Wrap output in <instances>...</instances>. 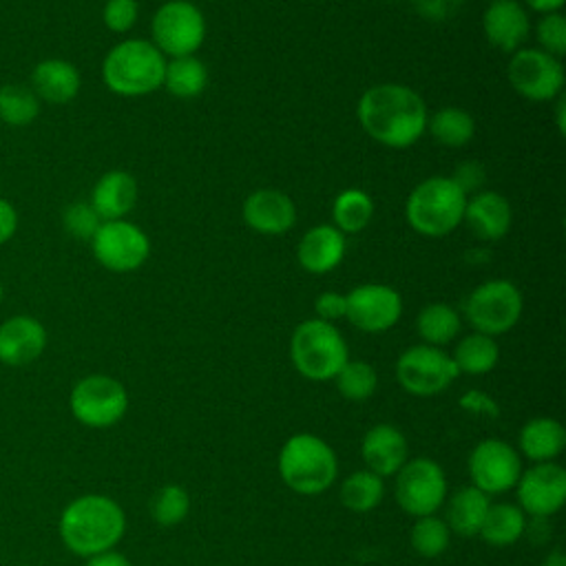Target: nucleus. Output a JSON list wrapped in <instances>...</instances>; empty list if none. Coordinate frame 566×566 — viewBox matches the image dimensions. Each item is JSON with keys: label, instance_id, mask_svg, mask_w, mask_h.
<instances>
[{"label": "nucleus", "instance_id": "e433bc0d", "mask_svg": "<svg viewBox=\"0 0 566 566\" xmlns=\"http://www.w3.org/2000/svg\"><path fill=\"white\" fill-rule=\"evenodd\" d=\"M150 511H153V520L157 524L175 526L188 515L190 495L186 493V489H181L177 484H168L155 493Z\"/></svg>", "mask_w": 566, "mask_h": 566}, {"label": "nucleus", "instance_id": "a878e982", "mask_svg": "<svg viewBox=\"0 0 566 566\" xmlns=\"http://www.w3.org/2000/svg\"><path fill=\"white\" fill-rule=\"evenodd\" d=\"M489 506H491L489 495L482 493L480 489H475L473 484L455 491L449 500V506H447V526H449V531H453L458 535H464V537L478 535Z\"/></svg>", "mask_w": 566, "mask_h": 566}, {"label": "nucleus", "instance_id": "6ab92c4d", "mask_svg": "<svg viewBox=\"0 0 566 566\" xmlns=\"http://www.w3.org/2000/svg\"><path fill=\"white\" fill-rule=\"evenodd\" d=\"M46 347L44 325L27 314L9 316L0 323V363L22 367L40 358Z\"/></svg>", "mask_w": 566, "mask_h": 566}, {"label": "nucleus", "instance_id": "37998d69", "mask_svg": "<svg viewBox=\"0 0 566 566\" xmlns=\"http://www.w3.org/2000/svg\"><path fill=\"white\" fill-rule=\"evenodd\" d=\"M314 310H316V318L321 321H327V323H334L338 318H345V310H347V301H345V294H338V292H323L316 296L314 301Z\"/></svg>", "mask_w": 566, "mask_h": 566}, {"label": "nucleus", "instance_id": "f257e3e1", "mask_svg": "<svg viewBox=\"0 0 566 566\" xmlns=\"http://www.w3.org/2000/svg\"><path fill=\"white\" fill-rule=\"evenodd\" d=\"M363 130L389 148H409L427 130L429 111L420 93L405 84L369 86L356 106Z\"/></svg>", "mask_w": 566, "mask_h": 566}, {"label": "nucleus", "instance_id": "ddd939ff", "mask_svg": "<svg viewBox=\"0 0 566 566\" xmlns=\"http://www.w3.org/2000/svg\"><path fill=\"white\" fill-rule=\"evenodd\" d=\"M396 502L413 517L433 515L447 495V478L442 467L431 458H416L396 473Z\"/></svg>", "mask_w": 566, "mask_h": 566}, {"label": "nucleus", "instance_id": "393cba45", "mask_svg": "<svg viewBox=\"0 0 566 566\" xmlns=\"http://www.w3.org/2000/svg\"><path fill=\"white\" fill-rule=\"evenodd\" d=\"M566 431L555 418H533L520 431V449L535 462H551L562 453Z\"/></svg>", "mask_w": 566, "mask_h": 566}, {"label": "nucleus", "instance_id": "a18cd8bd", "mask_svg": "<svg viewBox=\"0 0 566 566\" xmlns=\"http://www.w3.org/2000/svg\"><path fill=\"white\" fill-rule=\"evenodd\" d=\"M86 566H130V562L122 553L104 551V553H97V555L88 557Z\"/></svg>", "mask_w": 566, "mask_h": 566}, {"label": "nucleus", "instance_id": "39448f33", "mask_svg": "<svg viewBox=\"0 0 566 566\" xmlns=\"http://www.w3.org/2000/svg\"><path fill=\"white\" fill-rule=\"evenodd\" d=\"M338 473L334 449L318 436L296 433L279 453L281 480L301 495H318L327 491Z\"/></svg>", "mask_w": 566, "mask_h": 566}, {"label": "nucleus", "instance_id": "bb28decb", "mask_svg": "<svg viewBox=\"0 0 566 566\" xmlns=\"http://www.w3.org/2000/svg\"><path fill=\"white\" fill-rule=\"evenodd\" d=\"M161 86L177 99H192L208 86V69L197 55L170 57L166 60Z\"/></svg>", "mask_w": 566, "mask_h": 566}, {"label": "nucleus", "instance_id": "49530a36", "mask_svg": "<svg viewBox=\"0 0 566 566\" xmlns=\"http://www.w3.org/2000/svg\"><path fill=\"white\" fill-rule=\"evenodd\" d=\"M566 0H524V7L535 11V13H557L562 7H564Z\"/></svg>", "mask_w": 566, "mask_h": 566}, {"label": "nucleus", "instance_id": "f8f14e48", "mask_svg": "<svg viewBox=\"0 0 566 566\" xmlns=\"http://www.w3.org/2000/svg\"><path fill=\"white\" fill-rule=\"evenodd\" d=\"M91 250L102 268L124 274L146 263L150 256V239L139 226L126 219L102 221L91 239Z\"/></svg>", "mask_w": 566, "mask_h": 566}, {"label": "nucleus", "instance_id": "9b49d317", "mask_svg": "<svg viewBox=\"0 0 566 566\" xmlns=\"http://www.w3.org/2000/svg\"><path fill=\"white\" fill-rule=\"evenodd\" d=\"M458 374L449 354L424 343L405 349L396 360V378L400 387L413 396H436L444 391Z\"/></svg>", "mask_w": 566, "mask_h": 566}, {"label": "nucleus", "instance_id": "f704fd0d", "mask_svg": "<svg viewBox=\"0 0 566 566\" xmlns=\"http://www.w3.org/2000/svg\"><path fill=\"white\" fill-rule=\"evenodd\" d=\"M336 389L347 400H365L376 391V369L365 360H347L336 374Z\"/></svg>", "mask_w": 566, "mask_h": 566}, {"label": "nucleus", "instance_id": "a19ab883", "mask_svg": "<svg viewBox=\"0 0 566 566\" xmlns=\"http://www.w3.org/2000/svg\"><path fill=\"white\" fill-rule=\"evenodd\" d=\"M453 184L467 195H475L482 190L484 181H486V172H484V166L480 161H460L451 175Z\"/></svg>", "mask_w": 566, "mask_h": 566}, {"label": "nucleus", "instance_id": "2f4dec72", "mask_svg": "<svg viewBox=\"0 0 566 566\" xmlns=\"http://www.w3.org/2000/svg\"><path fill=\"white\" fill-rule=\"evenodd\" d=\"M524 526L522 509L513 504H491L480 526V535L493 546H509L522 537Z\"/></svg>", "mask_w": 566, "mask_h": 566}, {"label": "nucleus", "instance_id": "c9c22d12", "mask_svg": "<svg viewBox=\"0 0 566 566\" xmlns=\"http://www.w3.org/2000/svg\"><path fill=\"white\" fill-rule=\"evenodd\" d=\"M451 531L444 520L436 515L418 517L411 528V546L422 557H438L449 546Z\"/></svg>", "mask_w": 566, "mask_h": 566}, {"label": "nucleus", "instance_id": "c756f323", "mask_svg": "<svg viewBox=\"0 0 566 566\" xmlns=\"http://www.w3.org/2000/svg\"><path fill=\"white\" fill-rule=\"evenodd\" d=\"M451 358H453L458 371L469 374V376H480V374L491 371L497 365L500 347L493 336L473 332L455 345Z\"/></svg>", "mask_w": 566, "mask_h": 566}, {"label": "nucleus", "instance_id": "1a4fd4ad", "mask_svg": "<svg viewBox=\"0 0 566 566\" xmlns=\"http://www.w3.org/2000/svg\"><path fill=\"white\" fill-rule=\"evenodd\" d=\"M506 77L515 93L531 102H553L564 91V66L542 49H517L511 53Z\"/></svg>", "mask_w": 566, "mask_h": 566}, {"label": "nucleus", "instance_id": "f3484780", "mask_svg": "<svg viewBox=\"0 0 566 566\" xmlns=\"http://www.w3.org/2000/svg\"><path fill=\"white\" fill-rule=\"evenodd\" d=\"M482 29L491 46L515 53L531 33L528 11L517 0H493L482 15Z\"/></svg>", "mask_w": 566, "mask_h": 566}, {"label": "nucleus", "instance_id": "a211bd4d", "mask_svg": "<svg viewBox=\"0 0 566 566\" xmlns=\"http://www.w3.org/2000/svg\"><path fill=\"white\" fill-rule=\"evenodd\" d=\"M241 214L245 226L259 234H283L296 223L294 201L274 188H261L248 195Z\"/></svg>", "mask_w": 566, "mask_h": 566}, {"label": "nucleus", "instance_id": "7c9ffc66", "mask_svg": "<svg viewBox=\"0 0 566 566\" xmlns=\"http://www.w3.org/2000/svg\"><path fill=\"white\" fill-rule=\"evenodd\" d=\"M374 217V201L360 188H347L336 195L332 203V226L338 228L343 234L360 232L369 226Z\"/></svg>", "mask_w": 566, "mask_h": 566}, {"label": "nucleus", "instance_id": "0eeeda50", "mask_svg": "<svg viewBox=\"0 0 566 566\" xmlns=\"http://www.w3.org/2000/svg\"><path fill=\"white\" fill-rule=\"evenodd\" d=\"M522 292L506 279H491L471 290L464 301L469 325L486 336H500L513 329L522 316Z\"/></svg>", "mask_w": 566, "mask_h": 566}, {"label": "nucleus", "instance_id": "6e6552de", "mask_svg": "<svg viewBox=\"0 0 566 566\" xmlns=\"http://www.w3.org/2000/svg\"><path fill=\"white\" fill-rule=\"evenodd\" d=\"M150 35L164 55H195L206 40V18L190 0H168L155 11Z\"/></svg>", "mask_w": 566, "mask_h": 566}, {"label": "nucleus", "instance_id": "2eb2a0df", "mask_svg": "<svg viewBox=\"0 0 566 566\" xmlns=\"http://www.w3.org/2000/svg\"><path fill=\"white\" fill-rule=\"evenodd\" d=\"M469 475L473 486L482 493H504L513 489L522 475L520 455L504 440H482L469 455Z\"/></svg>", "mask_w": 566, "mask_h": 566}, {"label": "nucleus", "instance_id": "5701e85b", "mask_svg": "<svg viewBox=\"0 0 566 566\" xmlns=\"http://www.w3.org/2000/svg\"><path fill=\"white\" fill-rule=\"evenodd\" d=\"M139 186L137 179L126 170H108L104 172L91 192L88 203L99 214L102 221L124 219L137 203Z\"/></svg>", "mask_w": 566, "mask_h": 566}, {"label": "nucleus", "instance_id": "f03ea898", "mask_svg": "<svg viewBox=\"0 0 566 566\" xmlns=\"http://www.w3.org/2000/svg\"><path fill=\"white\" fill-rule=\"evenodd\" d=\"M126 517L122 506L106 495H82L60 517V537L66 548L82 557L111 551L124 535Z\"/></svg>", "mask_w": 566, "mask_h": 566}, {"label": "nucleus", "instance_id": "ea45409f", "mask_svg": "<svg viewBox=\"0 0 566 566\" xmlns=\"http://www.w3.org/2000/svg\"><path fill=\"white\" fill-rule=\"evenodd\" d=\"M137 18H139L137 0H106L102 9V20L113 33L130 31Z\"/></svg>", "mask_w": 566, "mask_h": 566}, {"label": "nucleus", "instance_id": "c85d7f7f", "mask_svg": "<svg viewBox=\"0 0 566 566\" xmlns=\"http://www.w3.org/2000/svg\"><path fill=\"white\" fill-rule=\"evenodd\" d=\"M462 327L460 314L449 303H429L418 312L416 332L424 340V345H447L451 343Z\"/></svg>", "mask_w": 566, "mask_h": 566}, {"label": "nucleus", "instance_id": "b1692460", "mask_svg": "<svg viewBox=\"0 0 566 566\" xmlns=\"http://www.w3.org/2000/svg\"><path fill=\"white\" fill-rule=\"evenodd\" d=\"M363 460L367 471L387 478L400 471L407 462V438L394 424H376L371 427L360 444Z\"/></svg>", "mask_w": 566, "mask_h": 566}, {"label": "nucleus", "instance_id": "09e8293b", "mask_svg": "<svg viewBox=\"0 0 566 566\" xmlns=\"http://www.w3.org/2000/svg\"><path fill=\"white\" fill-rule=\"evenodd\" d=\"M2 296H4V285H2V279H0V303H2Z\"/></svg>", "mask_w": 566, "mask_h": 566}, {"label": "nucleus", "instance_id": "412c9836", "mask_svg": "<svg viewBox=\"0 0 566 566\" xmlns=\"http://www.w3.org/2000/svg\"><path fill=\"white\" fill-rule=\"evenodd\" d=\"M29 86L40 102L69 104L82 88V75L73 62L62 57H46L33 66Z\"/></svg>", "mask_w": 566, "mask_h": 566}, {"label": "nucleus", "instance_id": "20e7f679", "mask_svg": "<svg viewBox=\"0 0 566 566\" xmlns=\"http://www.w3.org/2000/svg\"><path fill=\"white\" fill-rule=\"evenodd\" d=\"M467 195L451 177H429L413 186L405 203L407 223L422 237H444L453 232L464 217Z\"/></svg>", "mask_w": 566, "mask_h": 566}, {"label": "nucleus", "instance_id": "cd10ccee", "mask_svg": "<svg viewBox=\"0 0 566 566\" xmlns=\"http://www.w3.org/2000/svg\"><path fill=\"white\" fill-rule=\"evenodd\" d=\"M427 130L431 137L447 146V148H460L467 146L475 135V119L469 111L458 106H447L429 115Z\"/></svg>", "mask_w": 566, "mask_h": 566}, {"label": "nucleus", "instance_id": "4be33fe9", "mask_svg": "<svg viewBox=\"0 0 566 566\" xmlns=\"http://www.w3.org/2000/svg\"><path fill=\"white\" fill-rule=\"evenodd\" d=\"M345 250V234L332 223H321L303 234L296 248V259L305 272L325 274L340 265Z\"/></svg>", "mask_w": 566, "mask_h": 566}, {"label": "nucleus", "instance_id": "58836bf2", "mask_svg": "<svg viewBox=\"0 0 566 566\" xmlns=\"http://www.w3.org/2000/svg\"><path fill=\"white\" fill-rule=\"evenodd\" d=\"M537 42L539 49L551 53L553 57H562L566 53V18L557 11V13H546L539 22H537Z\"/></svg>", "mask_w": 566, "mask_h": 566}, {"label": "nucleus", "instance_id": "4c0bfd02", "mask_svg": "<svg viewBox=\"0 0 566 566\" xmlns=\"http://www.w3.org/2000/svg\"><path fill=\"white\" fill-rule=\"evenodd\" d=\"M62 226L66 234H71L77 241H91L102 226L99 214L93 210L88 201H73L62 212Z\"/></svg>", "mask_w": 566, "mask_h": 566}, {"label": "nucleus", "instance_id": "aec40b11", "mask_svg": "<svg viewBox=\"0 0 566 566\" xmlns=\"http://www.w3.org/2000/svg\"><path fill=\"white\" fill-rule=\"evenodd\" d=\"M462 221L482 241H500L513 223V210L504 195L495 190H480L467 197Z\"/></svg>", "mask_w": 566, "mask_h": 566}, {"label": "nucleus", "instance_id": "473e14b6", "mask_svg": "<svg viewBox=\"0 0 566 566\" xmlns=\"http://www.w3.org/2000/svg\"><path fill=\"white\" fill-rule=\"evenodd\" d=\"M42 102L27 84L9 82L0 86V122L9 126H29L38 119Z\"/></svg>", "mask_w": 566, "mask_h": 566}, {"label": "nucleus", "instance_id": "79ce46f5", "mask_svg": "<svg viewBox=\"0 0 566 566\" xmlns=\"http://www.w3.org/2000/svg\"><path fill=\"white\" fill-rule=\"evenodd\" d=\"M409 2L418 15L440 22V20H449L451 15H455L464 0H409Z\"/></svg>", "mask_w": 566, "mask_h": 566}, {"label": "nucleus", "instance_id": "7ed1b4c3", "mask_svg": "<svg viewBox=\"0 0 566 566\" xmlns=\"http://www.w3.org/2000/svg\"><path fill=\"white\" fill-rule=\"evenodd\" d=\"M166 55L142 38L117 42L102 62V80L106 88L122 97H142L155 93L164 84Z\"/></svg>", "mask_w": 566, "mask_h": 566}, {"label": "nucleus", "instance_id": "dca6fc26", "mask_svg": "<svg viewBox=\"0 0 566 566\" xmlns=\"http://www.w3.org/2000/svg\"><path fill=\"white\" fill-rule=\"evenodd\" d=\"M515 486L522 509L535 517H548L566 502V471L555 462H537Z\"/></svg>", "mask_w": 566, "mask_h": 566}, {"label": "nucleus", "instance_id": "423d86ee", "mask_svg": "<svg viewBox=\"0 0 566 566\" xmlns=\"http://www.w3.org/2000/svg\"><path fill=\"white\" fill-rule=\"evenodd\" d=\"M290 358L303 378L332 380L349 360V352L343 334L334 323L307 318L292 332Z\"/></svg>", "mask_w": 566, "mask_h": 566}, {"label": "nucleus", "instance_id": "9d476101", "mask_svg": "<svg viewBox=\"0 0 566 566\" xmlns=\"http://www.w3.org/2000/svg\"><path fill=\"white\" fill-rule=\"evenodd\" d=\"M69 402L75 420L91 429H106L126 413L128 394L119 380L91 374L75 382Z\"/></svg>", "mask_w": 566, "mask_h": 566}, {"label": "nucleus", "instance_id": "4468645a", "mask_svg": "<svg viewBox=\"0 0 566 566\" xmlns=\"http://www.w3.org/2000/svg\"><path fill=\"white\" fill-rule=\"evenodd\" d=\"M345 318L360 332L380 334L391 329L402 314V296L385 283H363L345 294Z\"/></svg>", "mask_w": 566, "mask_h": 566}, {"label": "nucleus", "instance_id": "de8ad7c7", "mask_svg": "<svg viewBox=\"0 0 566 566\" xmlns=\"http://www.w3.org/2000/svg\"><path fill=\"white\" fill-rule=\"evenodd\" d=\"M555 122H557L559 135H564V130H566V102H564V95L557 97V104H555Z\"/></svg>", "mask_w": 566, "mask_h": 566}, {"label": "nucleus", "instance_id": "c03bdc74", "mask_svg": "<svg viewBox=\"0 0 566 566\" xmlns=\"http://www.w3.org/2000/svg\"><path fill=\"white\" fill-rule=\"evenodd\" d=\"M15 232H18V210L9 199L0 197V245L9 243Z\"/></svg>", "mask_w": 566, "mask_h": 566}, {"label": "nucleus", "instance_id": "72a5a7b5", "mask_svg": "<svg viewBox=\"0 0 566 566\" xmlns=\"http://www.w3.org/2000/svg\"><path fill=\"white\" fill-rule=\"evenodd\" d=\"M382 493H385L382 478L367 469L347 475L340 484V502L354 513H367L376 509L382 500Z\"/></svg>", "mask_w": 566, "mask_h": 566}]
</instances>
